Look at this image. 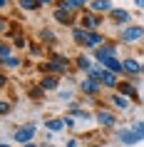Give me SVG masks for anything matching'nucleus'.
I'll list each match as a JSON object with an SVG mask.
<instances>
[{
	"mask_svg": "<svg viewBox=\"0 0 144 147\" xmlns=\"http://www.w3.org/2000/svg\"><path fill=\"white\" fill-rule=\"evenodd\" d=\"M142 38H144L142 25H124V30H122V40L124 42H139Z\"/></svg>",
	"mask_w": 144,
	"mask_h": 147,
	"instance_id": "obj_1",
	"label": "nucleus"
},
{
	"mask_svg": "<svg viewBox=\"0 0 144 147\" xmlns=\"http://www.w3.org/2000/svg\"><path fill=\"white\" fill-rule=\"evenodd\" d=\"M35 132H38V125H23L20 130H15L13 140H15V142H20V145H25V142H30V140L35 137Z\"/></svg>",
	"mask_w": 144,
	"mask_h": 147,
	"instance_id": "obj_2",
	"label": "nucleus"
},
{
	"mask_svg": "<svg viewBox=\"0 0 144 147\" xmlns=\"http://www.w3.org/2000/svg\"><path fill=\"white\" fill-rule=\"evenodd\" d=\"M117 137H119L124 145H129V147L137 145V142H142V137H139V135H137L132 127H119V130H117Z\"/></svg>",
	"mask_w": 144,
	"mask_h": 147,
	"instance_id": "obj_3",
	"label": "nucleus"
},
{
	"mask_svg": "<svg viewBox=\"0 0 144 147\" xmlns=\"http://www.w3.org/2000/svg\"><path fill=\"white\" fill-rule=\"evenodd\" d=\"M80 23H82L84 30H97L99 25H102V18H99L97 13H87V15H82V20H80Z\"/></svg>",
	"mask_w": 144,
	"mask_h": 147,
	"instance_id": "obj_4",
	"label": "nucleus"
},
{
	"mask_svg": "<svg viewBox=\"0 0 144 147\" xmlns=\"http://www.w3.org/2000/svg\"><path fill=\"white\" fill-rule=\"evenodd\" d=\"M94 57H97L99 62H102V60H107V57H117V47H114V45H109V42H107V45H99L97 50H94Z\"/></svg>",
	"mask_w": 144,
	"mask_h": 147,
	"instance_id": "obj_5",
	"label": "nucleus"
},
{
	"mask_svg": "<svg viewBox=\"0 0 144 147\" xmlns=\"http://www.w3.org/2000/svg\"><path fill=\"white\" fill-rule=\"evenodd\" d=\"M80 90H82L84 95H97L99 90H102V85H99L97 80H92V78H84L82 82H80Z\"/></svg>",
	"mask_w": 144,
	"mask_h": 147,
	"instance_id": "obj_6",
	"label": "nucleus"
},
{
	"mask_svg": "<svg viewBox=\"0 0 144 147\" xmlns=\"http://www.w3.org/2000/svg\"><path fill=\"white\" fill-rule=\"evenodd\" d=\"M90 10L99 15V13H112L114 5L109 3V0H90Z\"/></svg>",
	"mask_w": 144,
	"mask_h": 147,
	"instance_id": "obj_7",
	"label": "nucleus"
},
{
	"mask_svg": "<svg viewBox=\"0 0 144 147\" xmlns=\"http://www.w3.org/2000/svg\"><path fill=\"white\" fill-rule=\"evenodd\" d=\"M94 117H97V122L102 125V127H114V122H117V117H114L109 110H99Z\"/></svg>",
	"mask_w": 144,
	"mask_h": 147,
	"instance_id": "obj_8",
	"label": "nucleus"
},
{
	"mask_svg": "<svg viewBox=\"0 0 144 147\" xmlns=\"http://www.w3.org/2000/svg\"><path fill=\"white\" fill-rule=\"evenodd\" d=\"M102 42H104V38H102L97 30H87V38H84V45L87 47H94V50H97Z\"/></svg>",
	"mask_w": 144,
	"mask_h": 147,
	"instance_id": "obj_9",
	"label": "nucleus"
},
{
	"mask_svg": "<svg viewBox=\"0 0 144 147\" xmlns=\"http://www.w3.org/2000/svg\"><path fill=\"white\" fill-rule=\"evenodd\" d=\"M45 70H52V72H65V70H67V57H52V60L45 65Z\"/></svg>",
	"mask_w": 144,
	"mask_h": 147,
	"instance_id": "obj_10",
	"label": "nucleus"
},
{
	"mask_svg": "<svg viewBox=\"0 0 144 147\" xmlns=\"http://www.w3.org/2000/svg\"><path fill=\"white\" fill-rule=\"evenodd\" d=\"M102 67L109 70V72H114V75L124 72V67H122V60H117V57H107V60H102Z\"/></svg>",
	"mask_w": 144,
	"mask_h": 147,
	"instance_id": "obj_11",
	"label": "nucleus"
},
{
	"mask_svg": "<svg viewBox=\"0 0 144 147\" xmlns=\"http://www.w3.org/2000/svg\"><path fill=\"white\" fill-rule=\"evenodd\" d=\"M122 67H124V72H129V75H139V72H142V65H139L134 57H127V60H122Z\"/></svg>",
	"mask_w": 144,
	"mask_h": 147,
	"instance_id": "obj_12",
	"label": "nucleus"
},
{
	"mask_svg": "<svg viewBox=\"0 0 144 147\" xmlns=\"http://www.w3.org/2000/svg\"><path fill=\"white\" fill-rule=\"evenodd\" d=\"M109 18H112L117 25H124V23H129V18H132V15H129L127 10H122V8H114L112 13H109Z\"/></svg>",
	"mask_w": 144,
	"mask_h": 147,
	"instance_id": "obj_13",
	"label": "nucleus"
},
{
	"mask_svg": "<svg viewBox=\"0 0 144 147\" xmlns=\"http://www.w3.org/2000/svg\"><path fill=\"white\" fill-rule=\"evenodd\" d=\"M84 5H90V0H65V3H60V8H65V10H80V8H84Z\"/></svg>",
	"mask_w": 144,
	"mask_h": 147,
	"instance_id": "obj_14",
	"label": "nucleus"
},
{
	"mask_svg": "<svg viewBox=\"0 0 144 147\" xmlns=\"http://www.w3.org/2000/svg\"><path fill=\"white\" fill-rule=\"evenodd\" d=\"M109 100L114 102V107L117 110H129V97H124V95H119V92H114Z\"/></svg>",
	"mask_w": 144,
	"mask_h": 147,
	"instance_id": "obj_15",
	"label": "nucleus"
},
{
	"mask_svg": "<svg viewBox=\"0 0 144 147\" xmlns=\"http://www.w3.org/2000/svg\"><path fill=\"white\" fill-rule=\"evenodd\" d=\"M55 20H57V23H65V25H70V23H72V15H70V10H65V8H57V10H55Z\"/></svg>",
	"mask_w": 144,
	"mask_h": 147,
	"instance_id": "obj_16",
	"label": "nucleus"
},
{
	"mask_svg": "<svg viewBox=\"0 0 144 147\" xmlns=\"http://www.w3.org/2000/svg\"><path fill=\"white\" fill-rule=\"evenodd\" d=\"M77 67L90 75V72H92V60H90V57H84V55H80V57H77Z\"/></svg>",
	"mask_w": 144,
	"mask_h": 147,
	"instance_id": "obj_17",
	"label": "nucleus"
},
{
	"mask_svg": "<svg viewBox=\"0 0 144 147\" xmlns=\"http://www.w3.org/2000/svg\"><path fill=\"white\" fill-rule=\"evenodd\" d=\"M45 127H47L50 132H60V130H65L67 125H65V120H47Z\"/></svg>",
	"mask_w": 144,
	"mask_h": 147,
	"instance_id": "obj_18",
	"label": "nucleus"
},
{
	"mask_svg": "<svg viewBox=\"0 0 144 147\" xmlns=\"http://www.w3.org/2000/svg\"><path fill=\"white\" fill-rule=\"evenodd\" d=\"M40 87H42V90H55V87H57V78H52V75H45V78L40 80Z\"/></svg>",
	"mask_w": 144,
	"mask_h": 147,
	"instance_id": "obj_19",
	"label": "nucleus"
},
{
	"mask_svg": "<svg viewBox=\"0 0 144 147\" xmlns=\"http://www.w3.org/2000/svg\"><path fill=\"white\" fill-rule=\"evenodd\" d=\"M119 95H124V97H134L137 90H134L132 82H122V85H119Z\"/></svg>",
	"mask_w": 144,
	"mask_h": 147,
	"instance_id": "obj_20",
	"label": "nucleus"
},
{
	"mask_svg": "<svg viewBox=\"0 0 144 147\" xmlns=\"http://www.w3.org/2000/svg\"><path fill=\"white\" fill-rule=\"evenodd\" d=\"M13 55V45H8V42H0V62H5Z\"/></svg>",
	"mask_w": 144,
	"mask_h": 147,
	"instance_id": "obj_21",
	"label": "nucleus"
},
{
	"mask_svg": "<svg viewBox=\"0 0 144 147\" xmlns=\"http://www.w3.org/2000/svg\"><path fill=\"white\" fill-rule=\"evenodd\" d=\"M72 38H75V42L84 45V38H87V30H84V28H75V30H72Z\"/></svg>",
	"mask_w": 144,
	"mask_h": 147,
	"instance_id": "obj_22",
	"label": "nucleus"
},
{
	"mask_svg": "<svg viewBox=\"0 0 144 147\" xmlns=\"http://www.w3.org/2000/svg\"><path fill=\"white\" fill-rule=\"evenodd\" d=\"M17 5L23 10H38L40 5H38V0H17Z\"/></svg>",
	"mask_w": 144,
	"mask_h": 147,
	"instance_id": "obj_23",
	"label": "nucleus"
},
{
	"mask_svg": "<svg viewBox=\"0 0 144 147\" xmlns=\"http://www.w3.org/2000/svg\"><path fill=\"white\" fill-rule=\"evenodd\" d=\"M3 65H5V67H10V70H15V67H20V57H15V55H10L8 60L3 62Z\"/></svg>",
	"mask_w": 144,
	"mask_h": 147,
	"instance_id": "obj_24",
	"label": "nucleus"
},
{
	"mask_svg": "<svg viewBox=\"0 0 144 147\" xmlns=\"http://www.w3.org/2000/svg\"><path fill=\"white\" fill-rule=\"evenodd\" d=\"M132 130H134L137 135H139V137L144 140V122H142V120H137V122H132Z\"/></svg>",
	"mask_w": 144,
	"mask_h": 147,
	"instance_id": "obj_25",
	"label": "nucleus"
},
{
	"mask_svg": "<svg viewBox=\"0 0 144 147\" xmlns=\"http://www.w3.org/2000/svg\"><path fill=\"white\" fill-rule=\"evenodd\" d=\"M10 110H13V105H10L8 100H0V115H8Z\"/></svg>",
	"mask_w": 144,
	"mask_h": 147,
	"instance_id": "obj_26",
	"label": "nucleus"
},
{
	"mask_svg": "<svg viewBox=\"0 0 144 147\" xmlns=\"http://www.w3.org/2000/svg\"><path fill=\"white\" fill-rule=\"evenodd\" d=\"M40 38H42V40H50V42H55V35H52L50 30H42V32H40Z\"/></svg>",
	"mask_w": 144,
	"mask_h": 147,
	"instance_id": "obj_27",
	"label": "nucleus"
},
{
	"mask_svg": "<svg viewBox=\"0 0 144 147\" xmlns=\"http://www.w3.org/2000/svg\"><path fill=\"white\" fill-rule=\"evenodd\" d=\"M60 97H62V100H70V97H72V92H70V90H62Z\"/></svg>",
	"mask_w": 144,
	"mask_h": 147,
	"instance_id": "obj_28",
	"label": "nucleus"
},
{
	"mask_svg": "<svg viewBox=\"0 0 144 147\" xmlns=\"http://www.w3.org/2000/svg\"><path fill=\"white\" fill-rule=\"evenodd\" d=\"M5 28H8V20H5V18H0V32H5Z\"/></svg>",
	"mask_w": 144,
	"mask_h": 147,
	"instance_id": "obj_29",
	"label": "nucleus"
},
{
	"mask_svg": "<svg viewBox=\"0 0 144 147\" xmlns=\"http://www.w3.org/2000/svg\"><path fill=\"white\" fill-rule=\"evenodd\" d=\"M8 5H10V0H0V10H3V8H8Z\"/></svg>",
	"mask_w": 144,
	"mask_h": 147,
	"instance_id": "obj_30",
	"label": "nucleus"
},
{
	"mask_svg": "<svg viewBox=\"0 0 144 147\" xmlns=\"http://www.w3.org/2000/svg\"><path fill=\"white\" fill-rule=\"evenodd\" d=\"M50 3H55V0H38V5H50Z\"/></svg>",
	"mask_w": 144,
	"mask_h": 147,
	"instance_id": "obj_31",
	"label": "nucleus"
},
{
	"mask_svg": "<svg viewBox=\"0 0 144 147\" xmlns=\"http://www.w3.org/2000/svg\"><path fill=\"white\" fill-rule=\"evenodd\" d=\"M0 87H5V75L0 72Z\"/></svg>",
	"mask_w": 144,
	"mask_h": 147,
	"instance_id": "obj_32",
	"label": "nucleus"
},
{
	"mask_svg": "<svg viewBox=\"0 0 144 147\" xmlns=\"http://www.w3.org/2000/svg\"><path fill=\"white\" fill-rule=\"evenodd\" d=\"M134 3H137V8H142V10H144V0H134Z\"/></svg>",
	"mask_w": 144,
	"mask_h": 147,
	"instance_id": "obj_33",
	"label": "nucleus"
},
{
	"mask_svg": "<svg viewBox=\"0 0 144 147\" xmlns=\"http://www.w3.org/2000/svg\"><path fill=\"white\" fill-rule=\"evenodd\" d=\"M23 147H38V145H32V142H25V145Z\"/></svg>",
	"mask_w": 144,
	"mask_h": 147,
	"instance_id": "obj_34",
	"label": "nucleus"
},
{
	"mask_svg": "<svg viewBox=\"0 0 144 147\" xmlns=\"http://www.w3.org/2000/svg\"><path fill=\"white\" fill-rule=\"evenodd\" d=\"M0 147H10V145H5V142H0Z\"/></svg>",
	"mask_w": 144,
	"mask_h": 147,
	"instance_id": "obj_35",
	"label": "nucleus"
},
{
	"mask_svg": "<svg viewBox=\"0 0 144 147\" xmlns=\"http://www.w3.org/2000/svg\"><path fill=\"white\" fill-rule=\"evenodd\" d=\"M142 72H144V65H142Z\"/></svg>",
	"mask_w": 144,
	"mask_h": 147,
	"instance_id": "obj_36",
	"label": "nucleus"
},
{
	"mask_svg": "<svg viewBox=\"0 0 144 147\" xmlns=\"http://www.w3.org/2000/svg\"><path fill=\"white\" fill-rule=\"evenodd\" d=\"M142 100H144V95H142Z\"/></svg>",
	"mask_w": 144,
	"mask_h": 147,
	"instance_id": "obj_37",
	"label": "nucleus"
},
{
	"mask_svg": "<svg viewBox=\"0 0 144 147\" xmlns=\"http://www.w3.org/2000/svg\"><path fill=\"white\" fill-rule=\"evenodd\" d=\"M47 147H52V145H47Z\"/></svg>",
	"mask_w": 144,
	"mask_h": 147,
	"instance_id": "obj_38",
	"label": "nucleus"
}]
</instances>
